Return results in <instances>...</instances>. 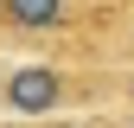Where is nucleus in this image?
Returning <instances> with one entry per match:
<instances>
[{
  "mask_svg": "<svg viewBox=\"0 0 134 128\" xmlns=\"http://www.w3.org/2000/svg\"><path fill=\"white\" fill-rule=\"evenodd\" d=\"M128 96H134V77H128Z\"/></svg>",
  "mask_w": 134,
  "mask_h": 128,
  "instance_id": "nucleus-3",
  "label": "nucleus"
},
{
  "mask_svg": "<svg viewBox=\"0 0 134 128\" xmlns=\"http://www.w3.org/2000/svg\"><path fill=\"white\" fill-rule=\"evenodd\" d=\"M64 71L58 64H19V71L0 83V103L13 109V115H51V109L64 103Z\"/></svg>",
  "mask_w": 134,
  "mask_h": 128,
  "instance_id": "nucleus-1",
  "label": "nucleus"
},
{
  "mask_svg": "<svg viewBox=\"0 0 134 128\" xmlns=\"http://www.w3.org/2000/svg\"><path fill=\"white\" fill-rule=\"evenodd\" d=\"M0 19L19 32H64L77 19V7L70 0H0Z\"/></svg>",
  "mask_w": 134,
  "mask_h": 128,
  "instance_id": "nucleus-2",
  "label": "nucleus"
}]
</instances>
